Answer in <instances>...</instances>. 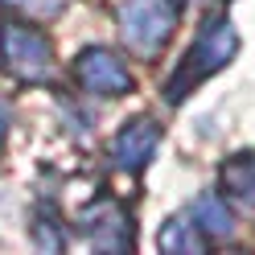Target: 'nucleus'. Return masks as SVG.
<instances>
[{
    "label": "nucleus",
    "mask_w": 255,
    "mask_h": 255,
    "mask_svg": "<svg viewBox=\"0 0 255 255\" xmlns=\"http://www.w3.org/2000/svg\"><path fill=\"white\" fill-rule=\"evenodd\" d=\"M0 54H4L8 70L17 78H45L50 74V41H45L33 25L4 21L0 25Z\"/></svg>",
    "instance_id": "obj_1"
},
{
    "label": "nucleus",
    "mask_w": 255,
    "mask_h": 255,
    "mask_svg": "<svg viewBox=\"0 0 255 255\" xmlns=\"http://www.w3.org/2000/svg\"><path fill=\"white\" fill-rule=\"evenodd\" d=\"M78 78H83L87 87H95V91H107V95H120L124 87H128V74H124V66L111 54H99V50H91V54H83V62H78Z\"/></svg>",
    "instance_id": "obj_2"
},
{
    "label": "nucleus",
    "mask_w": 255,
    "mask_h": 255,
    "mask_svg": "<svg viewBox=\"0 0 255 255\" xmlns=\"http://www.w3.org/2000/svg\"><path fill=\"white\" fill-rule=\"evenodd\" d=\"M4 128H8V111H4V103H0V136H4Z\"/></svg>",
    "instance_id": "obj_3"
},
{
    "label": "nucleus",
    "mask_w": 255,
    "mask_h": 255,
    "mask_svg": "<svg viewBox=\"0 0 255 255\" xmlns=\"http://www.w3.org/2000/svg\"><path fill=\"white\" fill-rule=\"evenodd\" d=\"M8 4H25V8H41V0H8Z\"/></svg>",
    "instance_id": "obj_4"
}]
</instances>
